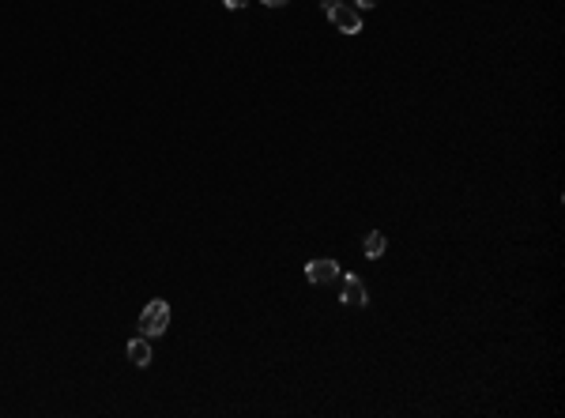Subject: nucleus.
Returning <instances> with one entry per match:
<instances>
[{
	"label": "nucleus",
	"mask_w": 565,
	"mask_h": 418,
	"mask_svg": "<svg viewBox=\"0 0 565 418\" xmlns=\"http://www.w3.org/2000/svg\"><path fill=\"white\" fill-rule=\"evenodd\" d=\"M321 12L331 19V27H336L339 34H362L366 27H362V12L351 8V4H343V0H321Z\"/></svg>",
	"instance_id": "obj_1"
},
{
	"label": "nucleus",
	"mask_w": 565,
	"mask_h": 418,
	"mask_svg": "<svg viewBox=\"0 0 565 418\" xmlns=\"http://www.w3.org/2000/svg\"><path fill=\"white\" fill-rule=\"evenodd\" d=\"M166 328H170V305L162 302V298H155V302L143 305L140 313V332L147 335V339H155V335H162Z\"/></svg>",
	"instance_id": "obj_2"
},
{
	"label": "nucleus",
	"mask_w": 565,
	"mask_h": 418,
	"mask_svg": "<svg viewBox=\"0 0 565 418\" xmlns=\"http://www.w3.org/2000/svg\"><path fill=\"white\" fill-rule=\"evenodd\" d=\"M305 279L313 283V287H328V283H336L339 279V264L336 260H309L305 264Z\"/></svg>",
	"instance_id": "obj_3"
},
{
	"label": "nucleus",
	"mask_w": 565,
	"mask_h": 418,
	"mask_svg": "<svg viewBox=\"0 0 565 418\" xmlns=\"http://www.w3.org/2000/svg\"><path fill=\"white\" fill-rule=\"evenodd\" d=\"M339 302L343 305H366L369 302V290L358 275H343V287H339Z\"/></svg>",
	"instance_id": "obj_4"
},
{
	"label": "nucleus",
	"mask_w": 565,
	"mask_h": 418,
	"mask_svg": "<svg viewBox=\"0 0 565 418\" xmlns=\"http://www.w3.org/2000/svg\"><path fill=\"white\" fill-rule=\"evenodd\" d=\"M128 362L132 365H140V369H147L151 362H155V354H151V339L147 335H136V339H128Z\"/></svg>",
	"instance_id": "obj_5"
},
{
	"label": "nucleus",
	"mask_w": 565,
	"mask_h": 418,
	"mask_svg": "<svg viewBox=\"0 0 565 418\" xmlns=\"http://www.w3.org/2000/svg\"><path fill=\"white\" fill-rule=\"evenodd\" d=\"M384 245H388V241H384V234H381V230H369V234L362 237V252H366L369 260L384 257Z\"/></svg>",
	"instance_id": "obj_6"
},
{
	"label": "nucleus",
	"mask_w": 565,
	"mask_h": 418,
	"mask_svg": "<svg viewBox=\"0 0 565 418\" xmlns=\"http://www.w3.org/2000/svg\"><path fill=\"white\" fill-rule=\"evenodd\" d=\"M223 4H226V8H230V12H238V8H245V0H223Z\"/></svg>",
	"instance_id": "obj_7"
},
{
	"label": "nucleus",
	"mask_w": 565,
	"mask_h": 418,
	"mask_svg": "<svg viewBox=\"0 0 565 418\" xmlns=\"http://www.w3.org/2000/svg\"><path fill=\"white\" fill-rule=\"evenodd\" d=\"M354 4H358V8H373L377 0H354Z\"/></svg>",
	"instance_id": "obj_8"
},
{
	"label": "nucleus",
	"mask_w": 565,
	"mask_h": 418,
	"mask_svg": "<svg viewBox=\"0 0 565 418\" xmlns=\"http://www.w3.org/2000/svg\"><path fill=\"white\" fill-rule=\"evenodd\" d=\"M264 4H268V8H283L286 0H264Z\"/></svg>",
	"instance_id": "obj_9"
}]
</instances>
